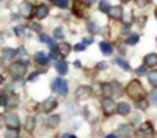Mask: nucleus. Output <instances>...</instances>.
Masks as SVG:
<instances>
[{
  "mask_svg": "<svg viewBox=\"0 0 157 138\" xmlns=\"http://www.w3.org/2000/svg\"><path fill=\"white\" fill-rule=\"evenodd\" d=\"M99 49H101V52H102L104 55H110V54H112V46H110L107 41H102V43L99 44Z\"/></svg>",
  "mask_w": 157,
  "mask_h": 138,
  "instance_id": "17",
  "label": "nucleus"
},
{
  "mask_svg": "<svg viewBox=\"0 0 157 138\" xmlns=\"http://www.w3.org/2000/svg\"><path fill=\"white\" fill-rule=\"evenodd\" d=\"M33 14H35L36 19H44V17H47V14H49V6L44 5V3L38 5L36 8H33Z\"/></svg>",
  "mask_w": 157,
  "mask_h": 138,
  "instance_id": "6",
  "label": "nucleus"
},
{
  "mask_svg": "<svg viewBox=\"0 0 157 138\" xmlns=\"http://www.w3.org/2000/svg\"><path fill=\"white\" fill-rule=\"evenodd\" d=\"M0 2H2V0H0Z\"/></svg>",
  "mask_w": 157,
  "mask_h": 138,
  "instance_id": "53",
  "label": "nucleus"
},
{
  "mask_svg": "<svg viewBox=\"0 0 157 138\" xmlns=\"http://www.w3.org/2000/svg\"><path fill=\"white\" fill-rule=\"evenodd\" d=\"M86 27H88V30H90L91 33H93V35H94V33H99V32H101V28L98 27V24H96V22H91V21H90V22L86 24Z\"/></svg>",
  "mask_w": 157,
  "mask_h": 138,
  "instance_id": "21",
  "label": "nucleus"
},
{
  "mask_svg": "<svg viewBox=\"0 0 157 138\" xmlns=\"http://www.w3.org/2000/svg\"><path fill=\"white\" fill-rule=\"evenodd\" d=\"M17 100H19L17 97H13V99L10 100V102H11V105H17Z\"/></svg>",
  "mask_w": 157,
  "mask_h": 138,
  "instance_id": "39",
  "label": "nucleus"
},
{
  "mask_svg": "<svg viewBox=\"0 0 157 138\" xmlns=\"http://www.w3.org/2000/svg\"><path fill=\"white\" fill-rule=\"evenodd\" d=\"M14 32H16V35H19V36H21V35H24V33H25V27H22V25H17V27L14 28Z\"/></svg>",
  "mask_w": 157,
  "mask_h": 138,
  "instance_id": "34",
  "label": "nucleus"
},
{
  "mask_svg": "<svg viewBox=\"0 0 157 138\" xmlns=\"http://www.w3.org/2000/svg\"><path fill=\"white\" fill-rule=\"evenodd\" d=\"M115 61L118 63V65H120V68H121V69H126V71H130V66L127 65V63H126L124 60H121V58H116Z\"/></svg>",
  "mask_w": 157,
  "mask_h": 138,
  "instance_id": "26",
  "label": "nucleus"
},
{
  "mask_svg": "<svg viewBox=\"0 0 157 138\" xmlns=\"http://www.w3.org/2000/svg\"><path fill=\"white\" fill-rule=\"evenodd\" d=\"M75 2H77V0H75Z\"/></svg>",
  "mask_w": 157,
  "mask_h": 138,
  "instance_id": "54",
  "label": "nucleus"
},
{
  "mask_svg": "<svg viewBox=\"0 0 157 138\" xmlns=\"http://www.w3.org/2000/svg\"><path fill=\"white\" fill-rule=\"evenodd\" d=\"M121 2H123V3H127V2H130V0H121Z\"/></svg>",
  "mask_w": 157,
  "mask_h": 138,
  "instance_id": "49",
  "label": "nucleus"
},
{
  "mask_svg": "<svg viewBox=\"0 0 157 138\" xmlns=\"http://www.w3.org/2000/svg\"><path fill=\"white\" fill-rule=\"evenodd\" d=\"M98 68H99V69H105V68H107V63H104V61L99 63V66H98Z\"/></svg>",
  "mask_w": 157,
  "mask_h": 138,
  "instance_id": "40",
  "label": "nucleus"
},
{
  "mask_svg": "<svg viewBox=\"0 0 157 138\" xmlns=\"http://www.w3.org/2000/svg\"><path fill=\"white\" fill-rule=\"evenodd\" d=\"M148 80H149V83H151L154 88H157V71H151V72L148 74Z\"/></svg>",
  "mask_w": 157,
  "mask_h": 138,
  "instance_id": "19",
  "label": "nucleus"
},
{
  "mask_svg": "<svg viewBox=\"0 0 157 138\" xmlns=\"http://www.w3.org/2000/svg\"><path fill=\"white\" fill-rule=\"evenodd\" d=\"M58 122H60V116H58V115H52V116L49 118V121H47V124L50 125V127H57Z\"/></svg>",
  "mask_w": 157,
  "mask_h": 138,
  "instance_id": "20",
  "label": "nucleus"
},
{
  "mask_svg": "<svg viewBox=\"0 0 157 138\" xmlns=\"http://www.w3.org/2000/svg\"><path fill=\"white\" fill-rule=\"evenodd\" d=\"M151 102H152L154 105H157V93H152V94H151Z\"/></svg>",
  "mask_w": 157,
  "mask_h": 138,
  "instance_id": "36",
  "label": "nucleus"
},
{
  "mask_svg": "<svg viewBox=\"0 0 157 138\" xmlns=\"http://www.w3.org/2000/svg\"><path fill=\"white\" fill-rule=\"evenodd\" d=\"M25 71H27V61H16V63H13V65L10 66V72H11V75L13 77H16V79H19V77H22V75L25 74Z\"/></svg>",
  "mask_w": 157,
  "mask_h": 138,
  "instance_id": "2",
  "label": "nucleus"
},
{
  "mask_svg": "<svg viewBox=\"0 0 157 138\" xmlns=\"http://www.w3.org/2000/svg\"><path fill=\"white\" fill-rule=\"evenodd\" d=\"M118 132H120V135H124V136H127V135L130 133V127H129V125H121V127L118 129Z\"/></svg>",
  "mask_w": 157,
  "mask_h": 138,
  "instance_id": "28",
  "label": "nucleus"
},
{
  "mask_svg": "<svg viewBox=\"0 0 157 138\" xmlns=\"http://www.w3.org/2000/svg\"><path fill=\"white\" fill-rule=\"evenodd\" d=\"M148 100H145V99H138L137 100V108H140V110H146L148 108Z\"/></svg>",
  "mask_w": 157,
  "mask_h": 138,
  "instance_id": "25",
  "label": "nucleus"
},
{
  "mask_svg": "<svg viewBox=\"0 0 157 138\" xmlns=\"http://www.w3.org/2000/svg\"><path fill=\"white\" fill-rule=\"evenodd\" d=\"M17 52H16V50H11V49H3V58H6V60H11L13 57H14Z\"/></svg>",
  "mask_w": 157,
  "mask_h": 138,
  "instance_id": "22",
  "label": "nucleus"
},
{
  "mask_svg": "<svg viewBox=\"0 0 157 138\" xmlns=\"http://www.w3.org/2000/svg\"><path fill=\"white\" fill-rule=\"evenodd\" d=\"M52 90H54L55 93L61 94V96H66L68 94V82L64 79H55L54 82H52Z\"/></svg>",
  "mask_w": 157,
  "mask_h": 138,
  "instance_id": "3",
  "label": "nucleus"
},
{
  "mask_svg": "<svg viewBox=\"0 0 157 138\" xmlns=\"http://www.w3.org/2000/svg\"><path fill=\"white\" fill-rule=\"evenodd\" d=\"M82 44H85V46H86V44H88V46H90V44H93V38H91V36L85 38V39H83V43H82Z\"/></svg>",
  "mask_w": 157,
  "mask_h": 138,
  "instance_id": "35",
  "label": "nucleus"
},
{
  "mask_svg": "<svg viewBox=\"0 0 157 138\" xmlns=\"http://www.w3.org/2000/svg\"><path fill=\"white\" fill-rule=\"evenodd\" d=\"M154 16H155V19H157V8H155V11H154Z\"/></svg>",
  "mask_w": 157,
  "mask_h": 138,
  "instance_id": "48",
  "label": "nucleus"
},
{
  "mask_svg": "<svg viewBox=\"0 0 157 138\" xmlns=\"http://www.w3.org/2000/svg\"><path fill=\"white\" fill-rule=\"evenodd\" d=\"M50 2H54V0H50Z\"/></svg>",
  "mask_w": 157,
  "mask_h": 138,
  "instance_id": "52",
  "label": "nucleus"
},
{
  "mask_svg": "<svg viewBox=\"0 0 157 138\" xmlns=\"http://www.w3.org/2000/svg\"><path fill=\"white\" fill-rule=\"evenodd\" d=\"M25 127H27V130H29V132H32V130L35 129V118H32V116H30V118L27 119V124H25Z\"/></svg>",
  "mask_w": 157,
  "mask_h": 138,
  "instance_id": "27",
  "label": "nucleus"
},
{
  "mask_svg": "<svg viewBox=\"0 0 157 138\" xmlns=\"http://www.w3.org/2000/svg\"><path fill=\"white\" fill-rule=\"evenodd\" d=\"M154 133V129H152V124L151 122H143L138 130H137V135L138 136H145V138H151Z\"/></svg>",
  "mask_w": 157,
  "mask_h": 138,
  "instance_id": "4",
  "label": "nucleus"
},
{
  "mask_svg": "<svg viewBox=\"0 0 157 138\" xmlns=\"http://www.w3.org/2000/svg\"><path fill=\"white\" fill-rule=\"evenodd\" d=\"M120 54H121V55H124V54H126V52H124V47H123V46L120 47Z\"/></svg>",
  "mask_w": 157,
  "mask_h": 138,
  "instance_id": "46",
  "label": "nucleus"
},
{
  "mask_svg": "<svg viewBox=\"0 0 157 138\" xmlns=\"http://www.w3.org/2000/svg\"><path fill=\"white\" fill-rule=\"evenodd\" d=\"M85 49V44H77L75 46V50H83Z\"/></svg>",
  "mask_w": 157,
  "mask_h": 138,
  "instance_id": "41",
  "label": "nucleus"
},
{
  "mask_svg": "<svg viewBox=\"0 0 157 138\" xmlns=\"http://www.w3.org/2000/svg\"><path fill=\"white\" fill-rule=\"evenodd\" d=\"M36 77H38V74L35 72V74H32V75H30V77H29V79H30V80H35Z\"/></svg>",
  "mask_w": 157,
  "mask_h": 138,
  "instance_id": "43",
  "label": "nucleus"
},
{
  "mask_svg": "<svg viewBox=\"0 0 157 138\" xmlns=\"http://www.w3.org/2000/svg\"><path fill=\"white\" fill-rule=\"evenodd\" d=\"M105 138H118V135H115V133H110V135H107Z\"/></svg>",
  "mask_w": 157,
  "mask_h": 138,
  "instance_id": "44",
  "label": "nucleus"
},
{
  "mask_svg": "<svg viewBox=\"0 0 157 138\" xmlns=\"http://www.w3.org/2000/svg\"><path fill=\"white\" fill-rule=\"evenodd\" d=\"M29 27H30V30H33V32H39V30H41V25H39L38 22H32Z\"/></svg>",
  "mask_w": 157,
  "mask_h": 138,
  "instance_id": "31",
  "label": "nucleus"
},
{
  "mask_svg": "<svg viewBox=\"0 0 157 138\" xmlns=\"http://www.w3.org/2000/svg\"><path fill=\"white\" fill-rule=\"evenodd\" d=\"M149 2H151V0H135V3H137L138 8H145Z\"/></svg>",
  "mask_w": 157,
  "mask_h": 138,
  "instance_id": "30",
  "label": "nucleus"
},
{
  "mask_svg": "<svg viewBox=\"0 0 157 138\" xmlns=\"http://www.w3.org/2000/svg\"><path fill=\"white\" fill-rule=\"evenodd\" d=\"M0 83H3V77H2V74H0Z\"/></svg>",
  "mask_w": 157,
  "mask_h": 138,
  "instance_id": "47",
  "label": "nucleus"
},
{
  "mask_svg": "<svg viewBox=\"0 0 157 138\" xmlns=\"http://www.w3.org/2000/svg\"><path fill=\"white\" fill-rule=\"evenodd\" d=\"M145 72H146V66H145V65L140 66V68L137 69V74H145Z\"/></svg>",
  "mask_w": 157,
  "mask_h": 138,
  "instance_id": "37",
  "label": "nucleus"
},
{
  "mask_svg": "<svg viewBox=\"0 0 157 138\" xmlns=\"http://www.w3.org/2000/svg\"><path fill=\"white\" fill-rule=\"evenodd\" d=\"M57 105H58V104H57V100H55V99H47L46 102H43V107H41V108H43L44 113H49V111L54 110Z\"/></svg>",
  "mask_w": 157,
  "mask_h": 138,
  "instance_id": "10",
  "label": "nucleus"
},
{
  "mask_svg": "<svg viewBox=\"0 0 157 138\" xmlns=\"http://www.w3.org/2000/svg\"><path fill=\"white\" fill-rule=\"evenodd\" d=\"M102 111H104V115H105V116L113 115V111H115V102H113V99H110V97L102 99Z\"/></svg>",
  "mask_w": 157,
  "mask_h": 138,
  "instance_id": "5",
  "label": "nucleus"
},
{
  "mask_svg": "<svg viewBox=\"0 0 157 138\" xmlns=\"http://www.w3.org/2000/svg\"><path fill=\"white\" fill-rule=\"evenodd\" d=\"M5 124L8 125L10 129H17L19 127V118L14 113H10V115L5 116Z\"/></svg>",
  "mask_w": 157,
  "mask_h": 138,
  "instance_id": "7",
  "label": "nucleus"
},
{
  "mask_svg": "<svg viewBox=\"0 0 157 138\" xmlns=\"http://www.w3.org/2000/svg\"><path fill=\"white\" fill-rule=\"evenodd\" d=\"M57 49H58V54H60V55H63V57L69 55V52H71V46H69L68 43H61Z\"/></svg>",
  "mask_w": 157,
  "mask_h": 138,
  "instance_id": "14",
  "label": "nucleus"
},
{
  "mask_svg": "<svg viewBox=\"0 0 157 138\" xmlns=\"http://www.w3.org/2000/svg\"><path fill=\"white\" fill-rule=\"evenodd\" d=\"M63 35H64V32H63L61 27L55 28V32H54V36H55V38H58V39H60V38H63Z\"/></svg>",
  "mask_w": 157,
  "mask_h": 138,
  "instance_id": "32",
  "label": "nucleus"
},
{
  "mask_svg": "<svg viewBox=\"0 0 157 138\" xmlns=\"http://www.w3.org/2000/svg\"><path fill=\"white\" fill-rule=\"evenodd\" d=\"M138 39H140V36L138 35H130L127 39H126V44H130V46H134V44H137L138 43Z\"/></svg>",
  "mask_w": 157,
  "mask_h": 138,
  "instance_id": "23",
  "label": "nucleus"
},
{
  "mask_svg": "<svg viewBox=\"0 0 157 138\" xmlns=\"http://www.w3.org/2000/svg\"><path fill=\"white\" fill-rule=\"evenodd\" d=\"M69 138H77V136H74V135H69Z\"/></svg>",
  "mask_w": 157,
  "mask_h": 138,
  "instance_id": "51",
  "label": "nucleus"
},
{
  "mask_svg": "<svg viewBox=\"0 0 157 138\" xmlns=\"http://www.w3.org/2000/svg\"><path fill=\"white\" fill-rule=\"evenodd\" d=\"M35 60H36L38 65H47V63H49V57H47L44 52H38V54L35 55Z\"/></svg>",
  "mask_w": 157,
  "mask_h": 138,
  "instance_id": "15",
  "label": "nucleus"
},
{
  "mask_svg": "<svg viewBox=\"0 0 157 138\" xmlns=\"http://www.w3.org/2000/svg\"><path fill=\"white\" fill-rule=\"evenodd\" d=\"M110 3H109V0H101L99 2V9L101 13H104V14H109V11H110Z\"/></svg>",
  "mask_w": 157,
  "mask_h": 138,
  "instance_id": "18",
  "label": "nucleus"
},
{
  "mask_svg": "<svg viewBox=\"0 0 157 138\" xmlns=\"http://www.w3.org/2000/svg\"><path fill=\"white\" fill-rule=\"evenodd\" d=\"M126 93L134 100H138V99L145 97V90H143V86H141V83L138 80H132V82H130L127 85V88H126Z\"/></svg>",
  "mask_w": 157,
  "mask_h": 138,
  "instance_id": "1",
  "label": "nucleus"
},
{
  "mask_svg": "<svg viewBox=\"0 0 157 138\" xmlns=\"http://www.w3.org/2000/svg\"><path fill=\"white\" fill-rule=\"evenodd\" d=\"M116 111H118V115H129V111H130V105L127 102H121V104H118L116 107Z\"/></svg>",
  "mask_w": 157,
  "mask_h": 138,
  "instance_id": "13",
  "label": "nucleus"
},
{
  "mask_svg": "<svg viewBox=\"0 0 157 138\" xmlns=\"http://www.w3.org/2000/svg\"><path fill=\"white\" fill-rule=\"evenodd\" d=\"M19 9H21V16H24V17H29V16H32V14H33V6H32V3H30V2L22 3Z\"/></svg>",
  "mask_w": 157,
  "mask_h": 138,
  "instance_id": "8",
  "label": "nucleus"
},
{
  "mask_svg": "<svg viewBox=\"0 0 157 138\" xmlns=\"http://www.w3.org/2000/svg\"><path fill=\"white\" fill-rule=\"evenodd\" d=\"M61 138H69V135H63Z\"/></svg>",
  "mask_w": 157,
  "mask_h": 138,
  "instance_id": "50",
  "label": "nucleus"
},
{
  "mask_svg": "<svg viewBox=\"0 0 157 138\" xmlns=\"http://www.w3.org/2000/svg\"><path fill=\"white\" fill-rule=\"evenodd\" d=\"M54 5L58 8H68L69 6V0H54Z\"/></svg>",
  "mask_w": 157,
  "mask_h": 138,
  "instance_id": "24",
  "label": "nucleus"
},
{
  "mask_svg": "<svg viewBox=\"0 0 157 138\" xmlns=\"http://www.w3.org/2000/svg\"><path fill=\"white\" fill-rule=\"evenodd\" d=\"M39 41H43V43H47V44H49V43H50L52 39H50V38H49L47 35H44V33H41V35H39Z\"/></svg>",
  "mask_w": 157,
  "mask_h": 138,
  "instance_id": "33",
  "label": "nucleus"
},
{
  "mask_svg": "<svg viewBox=\"0 0 157 138\" xmlns=\"http://www.w3.org/2000/svg\"><path fill=\"white\" fill-rule=\"evenodd\" d=\"M74 66H75V68H80L82 65H80V61H74Z\"/></svg>",
  "mask_w": 157,
  "mask_h": 138,
  "instance_id": "45",
  "label": "nucleus"
},
{
  "mask_svg": "<svg viewBox=\"0 0 157 138\" xmlns=\"http://www.w3.org/2000/svg\"><path fill=\"white\" fill-rule=\"evenodd\" d=\"M123 14H124V13H123V8L121 6H112L110 11H109V16L113 17V19H121Z\"/></svg>",
  "mask_w": 157,
  "mask_h": 138,
  "instance_id": "11",
  "label": "nucleus"
},
{
  "mask_svg": "<svg viewBox=\"0 0 157 138\" xmlns=\"http://www.w3.org/2000/svg\"><path fill=\"white\" fill-rule=\"evenodd\" d=\"M94 2H96V0H85V3H86V5H93Z\"/></svg>",
  "mask_w": 157,
  "mask_h": 138,
  "instance_id": "42",
  "label": "nucleus"
},
{
  "mask_svg": "<svg viewBox=\"0 0 157 138\" xmlns=\"http://www.w3.org/2000/svg\"><path fill=\"white\" fill-rule=\"evenodd\" d=\"M91 94V88L88 86H80L75 91V99H88V96Z\"/></svg>",
  "mask_w": 157,
  "mask_h": 138,
  "instance_id": "9",
  "label": "nucleus"
},
{
  "mask_svg": "<svg viewBox=\"0 0 157 138\" xmlns=\"http://www.w3.org/2000/svg\"><path fill=\"white\" fill-rule=\"evenodd\" d=\"M5 138H17V129H10V130H6Z\"/></svg>",
  "mask_w": 157,
  "mask_h": 138,
  "instance_id": "29",
  "label": "nucleus"
},
{
  "mask_svg": "<svg viewBox=\"0 0 157 138\" xmlns=\"http://www.w3.org/2000/svg\"><path fill=\"white\" fill-rule=\"evenodd\" d=\"M145 66H157V54H149L143 58Z\"/></svg>",
  "mask_w": 157,
  "mask_h": 138,
  "instance_id": "12",
  "label": "nucleus"
},
{
  "mask_svg": "<svg viewBox=\"0 0 157 138\" xmlns=\"http://www.w3.org/2000/svg\"><path fill=\"white\" fill-rule=\"evenodd\" d=\"M55 69H57V72L60 74V75H64L68 72V65L64 61H57L55 63Z\"/></svg>",
  "mask_w": 157,
  "mask_h": 138,
  "instance_id": "16",
  "label": "nucleus"
},
{
  "mask_svg": "<svg viewBox=\"0 0 157 138\" xmlns=\"http://www.w3.org/2000/svg\"><path fill=\"white\" fill-rule=\"evenodd\" d=\"M6 104V99H5V96L3 94H0V105H5Z\"/></svg>",
  "mask_w": 157,
  "mask_h": 138,
  "instance_id": "38",
  "label": "nucleus"
}]
</instances>
